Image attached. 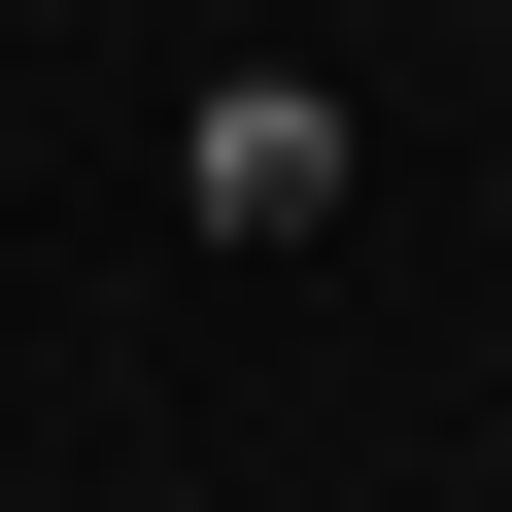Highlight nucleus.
<instances>
[{
	"label": "nucleus",
	"instance_id": "obj_1",
	"mask_svg": "<svg viewBox=\"0 0 512 512\" xmlns=\"http://www.w3.org/2000/svg\"><path fill=\"white\" fill-rule=\"evenodd\" d=\"M342 171H376V137H342V69H205V103H171V205H205V239H308Z\"/></svg>",
	"mask_w": 512,
	"mask_h": 512
}]
</instances>
